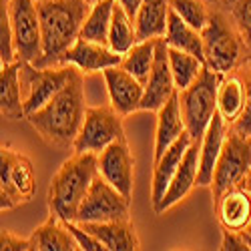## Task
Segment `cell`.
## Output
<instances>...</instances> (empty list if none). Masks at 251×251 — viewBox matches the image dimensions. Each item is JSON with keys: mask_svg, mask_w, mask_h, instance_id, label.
I'll return each mask as SVG.
<instances>
[{"mask_svg": "<svg viewBox=\"0 0 251 251\" xmlns=\"http://www.w3.org/2000/svg\"><path fill=\"white\" fill-rule=\"evenodd\" d=\"M87 100H85V73L80 69L67 80L45 107H40L26 117L30 127L40 135L45 143L54 147H73V143L82 127L87 117Z\"/></svg>", "mask_w": 251, "mask_h": 251, "instance_id": "6da1fadb", "label": "cell"}, {"mask_svg": "<svg viewBox=\"0 0 251 251\" xmlns=\"http://www.w3.org/2000/svg\"><path fill=\"white\" fill-rule=\"evenodd\" d=\"M40 32H43V54L34 67L62 65L65 52L80 38L82 25L89 16V0H40Z\"/></svg>", "mask_w": 251, "mask_h": 251, "instance_id": "7a4b0ae2", "label": "cell"}, {"mask_svg": "<svg viewBox=\"0 0 251 251\" xmlns=\"http://www.w3.org/2000/svg\"><path fill=\"white\" fill-rule=\"evenodd\" d=\"M99 175L97 153H75L58 167L49 185V211L62 221H76L78 207Z\"/></svg>", "mask_w": 251, "mask_h": 251, "instance_id": "3957f363", "label": "cell"}, {"mask_svg": "<svg viewBox=\"0 0 251 251\" xmlns=\"http://www.w3.org/2000/svg\"><path fill=\"white\" fill-rule=\"evenodd\" d=\"M205 67L219 75H229L247 62L243 40L221 0H209V20L201 30Z\"/></svg>", "mask_w": 251, "mask_h": 251, "instance_id": "277c9868", "label": "cell"}, {"mask_svg": "<svg viewBox=\"0 0 251 251\" xmlns=\"http://www.w3.org/2000/svg\"><path fill=\"white\" fill-rule=\"evenodd\" d=\"M219 73L203 67L199 76L187 89L179 91V104L181 115L185 121L187 133L193 139H203L209 123L213 121L217 113V91L221 82Z\"/></svg>", "mask_w": 251, "mask_h": 251, "instance_id": "5b68a950", "label": "cell"}, {"mask_svg": "<svg viewBox=\"0 0 251 251\" xmlns=\"http://www.w3.org/2000/svg\"><path fill=\"white\" fill-rule=\"evenodd\" d=\"M36 193V175L26 155L18 153L10 145L0 151V209L10 211L28 203Z\"/></svg>", "mask_w": 251, "mask_h": 251, "instance_id": "8992f818", "label": "cell"}, {"mask_svg": "<svg viewBox=\"0 0 251 251\" xmlns=\"http://www.w3.org/2000/svg\"><path fill=\"white\" fill-rule=\"evenodd\" d=\"M251 171V135H243L227 127V135L215 165L211 181V195L217 199L223 191L241 185L245 175Z\"/></svg>", "mask_w": 251, "mask_h": 251, "instance_id": "52a82bcc", "label": "cell"}, {"mask_svg": "<svg viewBox=\"0 0 251 251\" xmlns=\"http://www.w3.org/2000/svg\"><path fill=\"white\" fill-rule=\"evenodd\" d=\"M75 65H56V67H34L32 62H23L20 67V89L26 117L38 111L67 85L75 75Z\"/></svg>", "mask_w": 251, "mask_h": 251, "instance_id": "ba28073f", "label": "cell"}, {"mask_svg": "<svg viewBox=\"0 0 251 251\" xmlns=\"http://www.w3.org/2000/svg\"><path fill=\"white\" fill-rule=\"evenodd\" d=\"M123 115L113 109V104L89 107L82 127L73 143L75 153H100L111 143L125 137Z\"/></svg>", "mask_w": 251, "mask_h": 251, "instance_id": "9c48e42d", "label": "cell"}, {"mask_svg": "<svg viewBox=\"0 0 251 251\" xmlns=\"http://www.w3.org/2000/svg\"><path fill=\"white\" fill-rule=\"evenodd\" d=\"M131 199L125 197L117 187H113L100 173L93 181L87 197L82 199L76 221L78 223H93V221H119L131 219Z\"/></svg>", "mask_w": 251, "mask_h": 251, "instance_id": "30bf717a", "label": "cell"}, {"mask_svg": "<svg viewBox=\"0 0 251 251\" xmlns=\"http://www.w3.org/2000/svg\"><path fill=\"white\" fill-rule=\"evenodd\" d=\"M14 32L16 56L23 62H34L43 54V32L36 0H6Z\"/></svg>", "mask_w": 251, "mask_h": 251, "instance_id": "8fae6325", "label": "cell"}, {"mask_svg": "<svg viewBox=\"0 0 251 251\" xmlns=\"http://www.w3.org/2000/svg\"><path fill=\"white\" fill-rule=\"evenodd\" d=\"M175 93H177V85H175L171 65H169V45H167L165 36H161V38H157L155 62H153L151 75H149L147 82H145L141 111L157 113Z\"/></svg>", "mask_w": 251, "mask_h": 251, "instance_id": "7c38bea8", "label": "cell"}, {"mask_svg": "<svg viewBox=\"0 0 251 251\" xmlns=\"http://www.w3.org/2000/svg\"><path fill=\"white\" fill-rule=\"evenodd\" d=\"M99 173L113 187H117L125 197H129V199L133 197L135 157L127 143V137L111 143L107 149L99 153Z\"/></svg>", "mask_w": 251, "mask_h": 251, "instance_id": "4fadbf2b", "label": "cell"}, {"mask_svg": "<svg viewBox=\"0 0 251 251\" xmlns=\"http://www.w3.org/2000/svg\"><path fill=\"white\" fill-rule=\"evenodd\" d=\"M104 85L109 93V102L113 109L119 111L123 117H129L141 111V100L145 95V85L135 78L129 71H125L121 65L109 67L102 71Z\"/></svg>", "mask_w": 251, "mask_h": 251, "instance_id": "5bb4252c", "label": "cell"}, {"mask_svg": "<svg viewBox=\"0 0 251 251\" xmlns=\"http://www.w3.org/2000/svg\"><path fill=\"white\" fill-rule=\"evenodd\" d=\"M199 151H201V139H193L189 145L183 161L179 163L177 171L169 183V189L165 191L161 203L155 207V213L163 215L165 211H169L171 207H175L181 199H185L193 191V187L197 185V175H199Z\"/></svg>", "mask_w": 251, "mask_h": 251, "instance_id": "9a60e30c", "label": "cell"}, {"mask_svg": "<svg viewBox=\"0 0 251 251\" xmlns=\"http://www.w3.org/2000/svg\"><path fill=\"white\" fill-rule=\"evenodd\" d=\"M121 60L123 54L115 52L109 45H99L85 38H78L62 56V65H75L85 75H93V73H102L109 67L121 65Z\"/></svg>", "mask_w": 251, "mask_h": 251, "instance_id": "2e32d148", "label": "cell"}, {"mask_svg": "<svg viewBox=\"0 0 251 251\" xmlns=\"http://www.w3.org/2000/svg\"><path fill=\"white\" fill-rule=\"evenodd\" d=\"M215 215L223 229L245 231L251 223V193L243 185H235L213 199Z\"/></svg>", "mask_w": 251, "mask_h": 251, "instance_id": "e0dca14e", "label": "cell"}, {"mask_svg": "<svg viewBox=\"0 0 251 251\" xmlns=\"http://www.w3.org/2000/svg\"><path fill=\"white\" fill-rule=\"evenodd\" d=\"M193 143V137L189 133H183L169 149L163 153V157L159 161H155V167H153V183H151V203H153V209L161 203L165 191L169 189V183L177 171L179 163L183 161L187 149L189 145Z\"/></svg>", "mask_w": 251, "mask_h": 251, "instance_id": "ac0fdd59", "label": "cell"}, {"mask_svg": "<svg viewBox=\"0 0 251 251\" xmlns=\"http://www.w3.org/2000/svg\"><path fill=\"white\" fill-rule=\"evenodd\" d=\"M227 135V123L215 113L213 121L209 123V127L201 139V151H199V175H197V185L199 187H211L213 173H215V165L223 147V141Z\"/></svg>", "mask_w": 251, "mask_h": 251, "instance_id": "d6986e66", "label": "cell"}, {"mask_svg": "<svg viewBox=\"0 0 251 251\" xmlns=\"http://www.w3.org/2000/svg\"><path fill=\"white\" fill-rule=\"evenodd\" d=\"M78 223V221H76ZM82 227L91 231L107 251H137L141 249L137 231L131 219H119V221H93V223H80Z\"/></svg>", "mask_w": 251, "mask_h": 251, "instance_id": "ffe728a7", "label": "cell"}, {"mask_svg": "<svg viewBox=\"0 0 251 251\" xmlns=\"http://www.w3.org/2000/svg\"><path fill=\"white\" fill-rule=\"evenodd\" d=\"M187 131L185 121L181 115L179 104V91L167 100L163 107L157 111V131H155V155L153 159L159 161L163 153Z\"/></svg>", "mask_w": 251, "mask_h": 251, "instance_id": "44dd1931", "label": "cell"}, {"mask_svg": "<svg viewBox=\"0 0 251 251\" xmlns=\"http://www.w3.org/2000/svg\"><path fill=\"white\" fill-rule=\"evenodd\" d=\"M32 251H75L78 243L69 229L67 221H62L54 213H49L47 221L40 223L30 233Z\"/></svg>", "mask_w": 251, "mask_h": 251, "instance_id": "7402d4cb", "label": "cell"}, {"mask_svg": "<svg viewBox=\"0 0 251 251\" xmlns=\"http://www.w3.org/2000/svg\"><path fill=\"white\" fill-rule=\"evenodd\" d=\"M20 67H23V60H14L0 69V111L2 117L10 121L26 119L23 89H20Z\"/></svg>", "mask_w": 251, "mask_h": 251, "instance_id": "603a6c76", "label": "cell"}, {"mask_svg": "<svg viewBox=\"0 0 251 251\" xmlns=\"http://www.w3.org/2000/svg\"><path fill=\"white\" fill-rule=\"evenodd\" d=\"M171 12V0H143L135 16L137 38H161L167 30V20Z\"/></svg>", "mask_w": 251, "mask_h": 251, "instance_id": "cb8c5ba5", "label": "cell"}, {"mask_svg": "<svg viewBox=\"0 0 251 251\" xmlns=\"http://www.w3.org/2000/svg\"><path fill=\"white\" fill-rule=\"evenodd\" d=\"M243 107H245V82L239 71L223 75L217 91V111L227 123V127L241 117Z\"/></svg>", "mask_w": 251, "mask_h": 251, "instance_id": "d4e9b609", "label": "cell"}, {"mask_svg": "<svg viewBox=\"0 0 251 251\" xmlns=\"http://www.w3.org/2000/svg\"><path fill=\"white\" fill-rule=\"evenodd\" d=\"M165 40H167V45H169L171 49H179V50H185V52H191V54L199 56L205 62L201 32L197 28H193L189 23H185V20L173 8L169 12V20H167Z\"/></svg>", "mask_w": 251, "mask_h": 251, "instance_id": "484cf974", "label": "cell"}, {"mask_svg": "<svg viewBox=\"0 0 251 251\" xmlns=\"http://www.w3.org/2000/svg\"><path fill=\"white\" fill-rule=\"evenodd\" d=\"M113 6H115V0H100V2L91 4L89 16L80 30V38L91 40V43H99V45H109Z\"/></svg>", "mask_w": 251, "mask_h": 251, "instance_id": "4316f807", "label": "cell"}, {"mask_svg": "<svg viewBox=\"0 0 251 251\" xmlns=\"http://www.w3.org/2000/svg\"><path fill=\"white\" fill-rule=\"evenodd\" d=\"M139 43L137 38V28H135V20L127 14L117 0L113 6V20H111V30H109V47L119 52V54H127L135 45Z\"/></svg>", "mask_w": 251, "mask_h": 251, "instance_id": "83f0119b", "label": "cell"}, {"mask_svg": "<svg viewBox=\"0 0 251 251\" xmlns=\"http://www.w3.org/2000/svg\"><path fill=\"white\" fill-rule=\"evenodd\" d=\"M155 47H157V38H147V40H139V43L123 56L121 67L125 71H129L135 78H139L143 85L147 82L153 62H155Z\"/></svg>", "mask_w": 251, "mask_h": 251, "instance_id": "f1b7e54d", "label": "cell"}, {"mask_svg": "<svg viewBox=\"0 0 251 251\" xmlns=\"http://www.w3.org/2000/svg\"><path fill=\"white\" fill-rule=\"evenodd\" d=\"M169 65H171V73H173V78H175L177 91H183L199 76V73L205 67V62L199 56L191 54V52H185V50L169 47Z\"/></svg>", "mask_w": 251, "mask_h": 251, "instance_id": "f546056e", "label": "cell"}, {"mask_svg": "<svg viewBox=\"0 0 251 251\" xmlns=\"http://www.w3.org/2000/svg\"><path fill=\"white\" fill-rule=\"evenodd\" d=\"M223 8L231 16L233 25L243 40L247 62H251V0H221Z\"/></svg>", "mask_w": 251, "mask_h": 251, "instance_id": "4dcf8cb0", "label": "cell"}, {"mask_svg": "<svg viewBox=\"0 0 251 251\" xmlns=\"http://www.w3.org/2000/svg\"><path fill=\"white\" fill-rule=\"evenodd\" d=\"M171 8L199 32L209 20V0H171Z\"/></svg>", "mask_w": 251, "mask_h": 251, "instance_id": "1f68e13d", "label": "cell"}, {"mask_svg": "<svg viewBox=\"0 0 251 251\" xmlns=\"http://www.w3.org/2000/svg\"><path fill=\"white\" fill-rule=\"evenodd\" d=\"M0 60H2V65H8V62L18 60L6 0H2V6H0Z\"/></svg>", "mask_w": 251, "mask_h": 251, "instance_id": "d6a6232c", "label": "cell"}, {"mask_svg": "<svg viewBox=\"0 0 251 251\" xmlns=\"http://www.w3.org/2000/svg\"><path fill=\"white\" fill-rule=\"evenodd\" d=\"M237 71L245 82V107H243L241 117L233 125H229V127L243 133V135H251V69H245V65H243Z\"/></svg>", "mask_w": 251, "mask_h": 251, "instance_id": "836d02e7", "label": "cell"}, {"mask_svg": "<svg viewBox=\"0 0 251 251\" xmlns=\"http://www.w3.org/2000/svg\"><path fill=\"white\" fill-rule=\"evenodd\" d=\"M67 225H69V229L73 231V235H75V239L78 243V249H82V251H107V249H104V245L91 231H87V229L82 227L80 223L69 221Z\"/></svg>", "mask_w": 251, "mask_h": 251, "instance_id": "e575fe53", "label": "cell"}, {"mask_svg": "<svg viewBox=\"0 0 251 251\" xmlns=\"http://www.w3.org/2000/svg\"><path fill=\"white\" fill-rule=\"evenodd\" d=\"M0 249L2 251H32V243H30V237L25 239V237L14 235L8 229H2V233H0Z\"/></svg>", "mask_w": 251, "mask_h": 251, "instance_id": "d590c367", "label": "cell"}, {"mask_svg": "<svg viewBox=\"0 0 251 251\" xmlns=\"http://www.w3.org/2000/svg\"><path fill=\"white\" fill-rule=\"evenodd\" d=\"M221 249L223 251H249L243 231H231L221 227Z\"/></svg>", "mask_w": 251, "mask_h": 251, "instance_id": "8d00e7d4", "label": "cell"}, {"mask_svg": "<svg viewBox=\"0 0 251 251\" xmlns=\"http://www.w3.org/2000/svg\"><path fill=\"white\" fill-rule=\"evenodd\" d=\"M117 2L127 10V14L135 20V16H137V12H139V6H141V2L143 0H117Z\"/></svg>", "mask_w": 251, "mask_h": 251, "instance_id": "74e56055", "label": "cell"}, {"mask_svg": "<svg viewBox=\"0 0 251 251\" xmlns=\"http://www.w3.org/2000/svg\"><path fill=\"white\" fill-rule=\"evenodd\" d=\"M241 185H243L245 189H247V191L251 193V171H249V173L245 175V179H243V183H241Z\"/></svg>", "mask_w": 251, "mask_h": 251, "instance_id": "f35d334b", "label": "cell"}, {"mask_svg": "<svg viewBox=\"0 0 251 251\" xmlns=\"http://www.w3.org/2000/svg\"><path fill=\"white\" fill-rule=\"evenodd\" d=\"M245 231H247V233H251V223H249V227L245 229Z\"/></svg>", "mask_w": 251, "mask_h": 251, "instance_id": "ab89813d", "label": "cell"}, {"mask_svg": "<svg viewBox=\"0 0 251 251\" xmlns=\"http://www.w3.org/2000/svg\"><path fill=\"white\" fill-rule=\"evenodd\" d=\"M89 2H91V4H95V2H100V0H89Z\"/></svg>", "mask_w": 251, "mask_h": 251, "instance_id": "60d3db41", "label": "cell"}, {"mask_svg": "<svg viewBox=\"0 0 251 251\" xmlns=\"http://www.w3.org/2000/svg\"><path fill=\"white\" fill-rule=\"evenodd\" d=\"M36 2H40V0H36Z\"/></svg>", "mask_w": 251, "mask_h": 251, "instance_id": "b9f144b4", "label": "cell"}]
</instances>
